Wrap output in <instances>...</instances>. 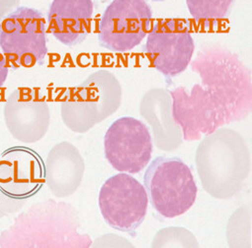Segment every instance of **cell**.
<instances>
[{"instance_id":"cell-8","label":"cell","mask_w":252,"mask_h":248,"mask_svg":"<svg viewBox=\"0 0 252 248\" xmlns=\"http://www.w3.org/2000/svg\"><path fill=\"white\" fill-rule=\"evenodd\" d=\"M4 121L13 138L23 143H35L49 126V108L36 90L18 88L4 105Z\"/></svg>"},{"instance_id":"cell-16","label":"cell","mask_w":252,"mask_h":248,"mask_svg":"<svg viewBox=\"0 0 252 248\" xmlns=\"http://www.w3.org/2000/svg\"><path fill=\"white\" fill-rule=\"evenodd\" d=\"M101 1H107V0H101Z\"/></svg>"},{"instance_id":"cell-4","label":"cell","mask_w":252,"mask_h":248,"mask_svg":"<svg viewBox=\"0 0 252 248\" xmlns=\"http://www.w3.org/2000/svg\"><path fill=\"white\" fill-rule=\"evenodd\" d=\"M152 18L146 0H113L99 22L100 46L115 53L133 50L151 31Z\"/></svg>"},{"instance_id":"cell-15","label":"cell","mask_w":252,"mask_h":248,"mask_svg":"<svg viewBox=\"0 0 252 248\" xmlns=\"http://www.w3.org/2000/svg\"><path fill=\"white\" fill-rule=\"evenodd\" d=\"M153 1H164V0H153Z\"/></svg>"},{"instance_id":"cell-11","label":"cell","mask_w":252,"mask_h":248,"mask_svg":"<svg viewBox=\"0 0 252 248\" xmlns=\"http://www.w3.org/2000/svg\"><path fill=\"white\" fill-rule=\"evenodd\" d=\"M72 147H68L66 159H57L51 155L49 167L45 168L46 180L53 192L57 195H67L74 191L80 183L82 173V163L80 156Z\"/></svg>"},{"instance_id":"cell-5","label":"cell","mask_w":252,"mask_h":248,"mask_svg":"<svg viewBox=\"0 0 252 248\" xmlns=\"http://www.w3.org/2000/svg\"><path fill=\"white\" fill-rule=\"evenodd\" d=\"M145 186L130 174L121 172L108 178L99 192V208L105 221L114 229L134 234L148 213Z\"/></svg>"},{"instance_id":"cell-9","label":"cell","mask_w":252,"mask_h":248,"mask_svg":"<svg viewBox=\"0 0 252 248\" xmlns=\"http://www.w3.org/2000/svg\"><path fill=\"white\" fill-rule=\"evenodd\" d=\"M0 165L12 193L24 203L39 192L46 180L41 156L28 148L6 150L0 155Z\"/></svg>"},{"instance_id":"cell-12","label":"cell","mask_w":252,"mask_h":248,"mask_svg":"<svg viewBox=\"0 0 252 248\" xmlns=\"http://www.w3.org/2000/svg\"><path fill=\"white\" fill-rule=\"evenodd\" d=\"M234 0H186L192 17L199 23L214 25L225 19Z\"/></svg>"},{"instance_id":"cell-2","label":"cell","mask_w":252,"mask_h":248,"mask_svg":"<svg viewBox=\"0 0 252 248\" xmlns=\"http://www.w3.org/2000/svg\"><path fill=\"white\" fill-rule=\"evenodd\" d=\"M154 209L166 218L184 215L194 205L198 188L190 167L177 157H158L144 176Z\"/></svg>"},{"instance_id":"cell-1","label":"cell","mask_w":252,"mask_h":248,"mask_svg":"<svg viewBox=\"0 0 252 248\" xmlns=\"http://www.w3.org/2000/svg\"><path fill=\"white\" fill-rule=\"evenodd\" d=\"M201 76L190 93L184 87L170 92L172 116L185 141H198L227 123L240 120L250 108V81L245 67L228 52L210 49L193 62Z\"/></svg>"},{"instance_id":"cell-10","label":"cell","mask_w":252,"mask_h":248,"mask_svg":"<svg viewBox=\"0 0 252 248\" xmlns=\"http://www.w3.org/2000/svg\"><path fill=\"white\" fill-rule=\"evenodd\" d=\"M92 0H53L48 20L53 36L62 44H81L90 32Z\"/></svg>"},{"instance_id":"cell-14","label":"cell","mask_w":252,"mask_h":248,"mask_svg":"<svg viewBox=\"0 0 252 248\" xmlns=\"http://www.w3.org/2000/svg\"><path fill=\"white\" fill-rule=\"evenodd\" d=\"M8 62L4 55L0 53V87H1L8 75Z\"/></svg>"},{"instance_id":"cell-7","label":"cell","mask_w":252,"mask_h":248,"mask_svg":"<svg viewBox=\"0 0 252 248\" xmlns=\"http://www.w3.org/2000/svg\"><path fill=\"white\" fill-rule=\"evenodd\" d=\"M108 162L119 172L136 174L151 161L153 139L148 127L133 117L116 120L104 137Z\"/></svg>"},{"instance_id":"cell-3","label":"cell","mask_w":252,"mask_h":248,"mask_svg":"<svg viewBox=\"0 0 252 248\" xmlns=\"http://www.w3.org/2000/svg\"><path fill=\"white\" fill-rule=\"evenodd\" d=\"M0 49L14 69L43 63L48 54L43 14L25 6L8 14L0 25Z\"/></svg>"},{"instance_id":"cell-6","label":"cell","mask_w":252,"mask_h":248,"mask_svg":"<svg viewBox=\"0 0 252 248\" xmlns=\"http://www.w3.org/2000/svg\"><path fill=\"white\" fill-rule=\"evenodd\" d=\"M194 50L189 21L180 18L158 20L145 47L151 65L168 79L185 71Z\"/></svg>"},{"instance_id":"cell-13","label":"cell","mask_w":252,"mask_h":248,"mask_svg":"<svg viewBox=\"0 0 252 248\" xmlns=\"http://www.w3.org/2000/svg\"><path fill=\"white\" fill-rule=\"evenodd\" d=\"M24 202L18 200L12 193L9 183L0 165V218L19 211Z\"/></svg>"}]
</instances>
